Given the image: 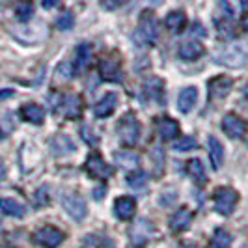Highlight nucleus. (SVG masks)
I'll return each mask as SVG.
<instances>
[{"instance_id":"obj_1","label":"nucleus","mask_w":248,"mask_h":248,"mask_svg":"<svg viewBox=\"0 0 248 248\" xmlns=\"http://www.w3.org/2000/svg\"><path fill=\"white\" fill-rule=\"evenodd\" d=\"M213 60L226 67H243L248 63V43H230L215 50Z\"/></svg>"},{"instance_id":"obj_2","label":"nucleus","mask_w":248,"mask_h":248,"mask_svg":"<svg viewBox=\"0 0 248 248\" xmlns=\"http://www.w3.org/2000/svg\"><path fill=\"white\" fill-rule=\"evenodd\" d=\"M237 200H239V194L233 188H230V186L217 188V192H215V209L220 215H230L235 207Z\"/></svg>"},{"instance_id":"obj_3","label":"nucleus","mask_w":248,"mask_h":248,"mask_svg":"<svg viewBox=\"0 0 248 248\" xmlns=\"http://www.w3.org/2000/svg\"><path fill=\"white\" fill-rule=\"evenodd\" d=\"M118 135L122 138V142L127 146H133L137 144L138 135H140V129H138V122L133 114H125L122 118V122L118 125Z\"/></svg>"},{"instance_id":"obj_4","label":"nucleus","mask_w":248,"mask_h":248,"mask_svg":"<svg viewBox=\"0 0 248 248\" xmlns=\"http://www.w3.org/2000/svg\"><path fill=\"white\" fill-rule=\"evenodd\" d=\"M62 205L67 215L73 217L75 220H82L86 217V202L77 192H65L62 196Z\"/></svg>"},{"instance_id":"obj_5","label":"nucleus","mask_w":248,"mask_h":248,"mask_svg":"<svg viewBox=\"0 0 248 248\" xmlns=\"http://www.w3.org/2000/svg\"><path fill=\"white\" fill-rule=\"evenodd\" d=\"M63 241V233L58 228H52V226H45V228H39L36 233H34V243L41 245L45 248H56L60 247Z\"/></svg>"},{"instance_id":"obj_6","label":"nucleus","mask_w":248,"mask_h":248,"mask_svg":"<svg viewBox=\"0 0 248 248\" xmlns=\"http://www.w3.org/2000/svg\"><path fill=\"white\" fill-rule=\"evenodd\" d=\"M157 36H159V28H157V23L155 19L151 17V13H146L140 21V26H138L137 37L142 45H153L157 41Z\"/></svg>"},{"instance_id":"obj_7","label":"nucleus","mask_w":248,"mask_h":248,"mask_svg":"<svg viewBox=\"0 0 248 248\" xmlns=\"http://www.w3.org/2000/svg\"><path fill=\"white\" fill-rule=\"evenodd\" d=\"M151 232H153L151 222H149L148 218H140V220H137V222L131 226V230H129L131 243H133V245H137V247L144 245L149 237H151Z\"/></svg>"},{"instance_id":"obj_8","label":"nucleus","mask_w":248,"mask_h":248,"mask_svg":"<svg viewBox=\"0 0 248 248\" xmlns=\"http://www.w3.org/2000/svg\"><path fill=\"white\" fill-rule=\"evenodd\" d=\"M222 129L230 138H243L247 133V124L233 114H228L222 120Z\"/></svg>"},{"instance_id":"obj_9","label":"nucleus","mask_w":248,"mask_h":248,"mask_svg":"<svg viewBox=\"0 0 248 248\" xmlns=\"http://www.w3.org/2000/svg\"><path fill=\"white\" fill-rule=\"evenodd\" d=\"M86 170L92 177H97V179H103V177H108L112 174V168L108 164H105V161L101 159L99 155H90L86 161Z\"/></svg>"},{"instance_id":"obj_10","label":"nucleus","mask_w":248,"mask_h":248,"mask_svg":"<svg viewBox=\"0 0 248 248\" xmlns=\"http://www.w3.org/2000/svg\"><path fill=\"white\" fill-rule=\"evenodd\" d=\"M99 73L105 80H122L120 63L114 58H103L99 62Z\"/></svg>"},{"instance_id":"obj_11","label":"nucleus","mask_w":248,"mask_h":248,"mask_svg":"<svg viewBox=\"0 0 248 248\" xmlns=\"http://www.w3.org/2000/svg\"><path fill=\"white\" fill-rule=\"evenodd\" d=\"M196 101H198V90L194 86H188L185 88L181 93H179V99H177V105H179V110L186 114V112H190L194 108V105H196Z\"/></svg>"},{"instance_id":"obj_12","label":"nucleus","mask_w":248,"mask_h":248,"mask_svg":"<svg viewBox=\"0 0 248 248\" xmlns=\"http://www.w3.org/2000/svg\"><path fill=\"white\" fill-rule=\"evenodd\" d=\"M50 149L54 155H67L75 151V144L67 135H56L50 140Z\"/></svg>"},{"instance_id":"obj_13","label":"nucleus","mask_w":248,"mask_h":248,"mask_svg":"<svg viewBox=\"0 0 248 248\" xmlns=\"http://www.w3.org/2000/svg\"><path fill=\"white\" fill-rule=\"evenodd\" d=\"M135 209H137L135 200L129 198V196L118 198L116 200V203H114V211H116V215H118L122 220H129V218L135 215Z\"/></svg>"},{"instance_id":"obj_14","label":"nucleus","mask_w":248,"mask_h":248,"mask_svg":"<svg viewBox=\"0 0 248 248\" xmlns=\"http://www.w3.org/2000/svg\"><path fill=\"white\" fill-rule=\"evenodd\" d=\"M190 220H192V213L188 211L186 207H181V209H177L170 217V228L174 232H181V230H185L186 226L190 224Z\"/></svg>"},{"instance_id":"obj_15","label":"nucleus","mask_w":248,"mask_h":248,"mask_svg":"<svg viewBox=\"0 0 248 248\" xmlns=\"http://www.w3.org/2000/svg\"><path fill=\"white\" fill-rule=\"evenodd\" d=\"M233 88V80L228 78V77H218L211 82V95L213 97H218L222 99L230 93V90Z\"/></svg>"},{"instance_id":"obj_16","label":"nucleus","mask_w":248,"mask_h":248,"mask_svg":"<svg viewBox=\"0 0 248 248\" xmlns=\"http://www.w3.org/2000/svg\"><path fill=\"white\" fill-rule=\"evenodd\" d=\"M179 131V125L175 120H170V118H162L161 122L157 124V135L162 138V140H170L174 138Z\"/></svg>"},{"instance_id":"obj_17","label":"nucleus","mask_w":248,"mask_h":248,"mask_svg":"<svg viewBox=\"0 0 248 248\" xmlns=\"http://www.w3.org/2000/svg\"><path fill=\"white\" fill-rule=\"evenodd\" d=\"M63 114L67 116V118H78L80 116V97L77 95V93H69V95H65L63 97Z\"/></svg>"},{"instance_id":"obj_18","label":"nucleus","mask_w":248,"mask_h":248,"mask_svg":"<svg viewBox=\"0 0 248 248\" xmlns=\"http://www.w3.org/2000/svg\"><path fill=\"white\" fill-rule=\"evenodd\" d=\"M203 52V47L200 45L198 41H185L181 47H179V56L183 60H196L202 56Z\"/></svg>"},{"instance_id":"obj_19","label":"nucleus","mask_w":248,"mask_h":248,"mask_svg":"<svg viewBox=\"0 0 248 248\" xmlns=\"http://www.w3.org/2000/svg\"><path fill=\"white\" fill-rule=\"evenodd\" d=\"M116 95L114 93H108V95H105L103 99L97 103V107H95V116L97 118H107V116H110L114 108H116Z\"/></svg>"},{"instance_id":"obj_20","label":"nucleus","mask_w":248,"mask_h":248,"mask_svg":"<svg viewBox=\"0 0 248 248\" xmlns=\"http://www.w3.org/2000/svg\"><path fill=\"white\" fill-rule=\"evenodd\" d=\"M209 157H211L213 168H220L224 162V149L222 144L217 140L215 137H209Z\"/></svg>"},{"instance_id":"obj_21","label":"nucleus","mask_w":248,"mask_h":248,"mask_svg":"<svg viewBox=\"0 0 248 248\" xmlns=\"http://www.w3.org/2000/svg\"><path fill=\"white\" fill-rule=\"evenodd\" d=\"M21 114H23V118H25L26 122H30V124H41L43 118H45V110L39 105H34V103L23 107Z\"/></svg>"},{"instance_id":"obj_22","label":"nucleus","mask_w":248,"mask_h":248,"mask_svg":"<svg viewBox=\"0 0 248 248\" xmlns=\"http://www.w3.org/2000/svg\"><path fill=\"white\" fill-rule=\"evenodd\" d=\"M0 209H2V213L10 215V217H23L25 215V205L13 198L0 200Z\"/></svg>"},{"instance_id":"obj_23","label":"nucleus","mask_w":248,"mask_h":248,"mask_svg":"<svg viewBox=\"0 0 248 248\" xmlns=\"http://www.w3.org/2000/svg\"><path fill=\"white\" fill-rule=\"evenodd\" d=\"M114 161H116L118 166H122V168H137L138 155L133 153V151H129V149H125V151H118L114 155Z\"/></svg>"},{"instance_id":"obj_24","label":"nucleus","mask_w":248,"mask_h":248,"mask_svg":"<svg viewBox=\"0 0 248 248\" xmlns=\"http://www.w3.org/2000/svg\"><path fill=\"white\" fill-rule=\"evenodd\" d=\"M90 60H92V49H90V45H86V43L78 45L77 47V71L78 73L86 71L88 65H90Z\"/></svg>"},{"instance_id":"obj_25","label":"nucleus","mask_w":248,"mask_h":248,"mask_svg":"<svg viewBox=\"0 0 248 248\" xmlns=\"http://www.w3.org/2000/svg\"><path fill=\"white\" fill-rule=\"evenodd\" d=\"M162 88H164V84H162L161 78H149L146 82V93L153 99L162 101L164 99V90Z\"/></svg>"},{"instance_id":"obj_26","label":"nucleus","mask_w":248,"mask_h":248,"mask_svg":"<svg viewBox=\"0 0 248 248\" xmlns=\"http://www.w3.org/2000/svg\"><path fill=\"white\" fill-rule=\"evenodd\" d=\"M185 25V13L183 12H172L168 13L166 17V26L172 30V32H179Z\"/></svg>"},{"instance_id":"obj_27","label":"nucleus","mask_w":248,"mask_h":248,"mask_svg":"<svg viewBox=\"0 0 248 248\" xmlns=\"http://www.w3.org/2000/svg\"><path fill=\"white\" fill-rule=\"evenodd\" d=\"M188 174L192 175L198 183H205V168H203L200 159H192L188 162Z\"/></svg>"},{"instance_id":"obj_28","label":"nucleus","mask_w":248,"mask_h":248,"mask_svg":"<svg viewBox=\"0 0 248 248\" xmlns=\"http://www.w3.org/2000/svg\"><path fill=\"white\" fill-rule=\"evenodd\" d=\"M198 142L192 137H179L174 140V149L175 151H190V149H196Z\"/></svg>"},{"instance_id":"obj_29","label":"nucleus","mask_w":248,"mask_h":248,"mask_svg":"<svg viewBox=\"0 0 248 248\" xmlns=\"http://www.w3.org/2000/svg\"><path fill=\"white\" fill-rule=\"evenodd\" d=\"M232 243V235L224 230H217L215 232V239H213V247L217 248H228Z\"/></svg>"},{"instance_id":"obj_30","label":"nucleus","mask_w":248,"mask_h":248,"mask_svg":"<svg viewBox=\"0 0 248 248\" xmlns=\"http://www.w3.org/2000/svg\"><path fill=\"white\" fill-rule=\"evenodd\" d=\"M73 23H75L73 13L63 12L62 15H58V19H56V28H60V30H69V28L73 26Z\"/></svg>"},{"instance_id":"obj_31","label":"nucleus","mask_w":248,"mask_h":248,"mask_svg":"<svg viewBox=\"0 0 248 248\" xmlns=\"http://www.w3.org/2000/svg\"><path fill=\"white\" fill-rule=\"evenodd\" d=\"M151 159L155 162V174H161L162 168H164V153L161 148H153L151 151Z\"/></svg>"},{"instance_id":"obj_32","label":"nucleus","mask_w":248,"mask_h":248,"mask_svg":"<svg viewBox=\"0 0 248 248\" xmlns=\"http://www.w3.org/2000/svg\"><path fill=\"white\" fill-rule=\"evenodd\" d=\"M69 78H71V65H69V62L60 63L58 69H56V80L58 82H65Z\"/></svg>"},{"instance_id":"obj_33","label":"nucleus","mask_w":248,"mask_h":248,"mask_svg":"<svg viewBox=\"0 0 248 248\" xmlns=\"http://www.w3.org/2000/svg\"><path fill=\"white\" fill-rule=\"evenodd\" d=\"M32 13H34L32 4H19L17 6V19L19 21H28L32 17Z\"/></svg>"},{"instance_id":"obj_34","label":"nucleus","mask_w":248,"mask_h":248,"mask_svg":"<svg viewBox=\"0 0 248 248\" xmlns=\"http://www.w3.org/2000/svg\"><path fill=\"white\" fill-rule=\"evenodd\" d=\"M127 183H129L131 186H135V188H140V186L146 185V175L142 174V172H137V174H133L127 177Z\"/></svg>"},{"instance_id":"obj_35","label":"nucleus","mask_w":248,"mask_h":248,"mask_svg":"<svg viewBox=\"0 0 248 248\" xmlns=\"http://www.w3.org/2000/svg\"><path fill=\"white\" fill-rule=\"evenodd\" d=\"M47 188H41V190H37L36 192V202L39 205H43V203H47Z\"/></svg>"},{"instance_id":"obj_36","label":"nucleus","mask_w":248,"mask_h":248,"mask_svg":"<svg viewBox=\"0 0 248 248\" xmlns=\"http://www.w3.org/2000/svg\"><path fill=\"white\" fill-rule=\"evenodd\" d=\"M93 198L95 200L105 198V186H99V188H95V190H93Z\"/></svg>"},{"instance_id":"obj_37","label":"nucleus","mask_w":248,"mask_h":248,"mask_svg":"<svg viewBox=\"0 0 248 248\" xmlns=\"http://www.w3.org/2000/svg\"><path fill=\"white\" fill-rule=\"evenodd\" d=\"M194 34H200V36H205V30H203V28H202V26H194Z\"/></svg>"},{"instance_id":"obj_38","label":"nucleus","mask_w":248,"mask_h":248,"mask_svg":"<svg viewBox=\"0 0 248 248\" xmlns=\"http://www.w3.org/2000/svg\"><path fill=\"white\" fill-rule=\"evenodd\" d=\"M243 26H245V28H247V30H248V15H247V17H245V21H243Z\"/></svg>"},{"instance_id":"obj_39","label":"nucleus","mask_w":248,"mask_h":248,"mask_svg":"<svg viewBox=\"0 0 248 248\" xmlns=\"http://www.w3.org/2000/svg\"><path fill=\"white\" fill-rule=\"evenodd\" d=\"M0 248H12V247H8V245H4V247H0Z\"/></svg>"},{"instance_id":"obj_40","label":"nucleus","mask_w":248,"mask_h":248,"mask_svg":"<svg viewBox=\"0 0 248 248\" xmlns=\"http://www.w3.org/2000/svg\"><path fill=\"white\" fill-rule=\"evenodd\" d=\"M211 248H217V247H213V245H211Z\"/></svg>"}]
</instances>
